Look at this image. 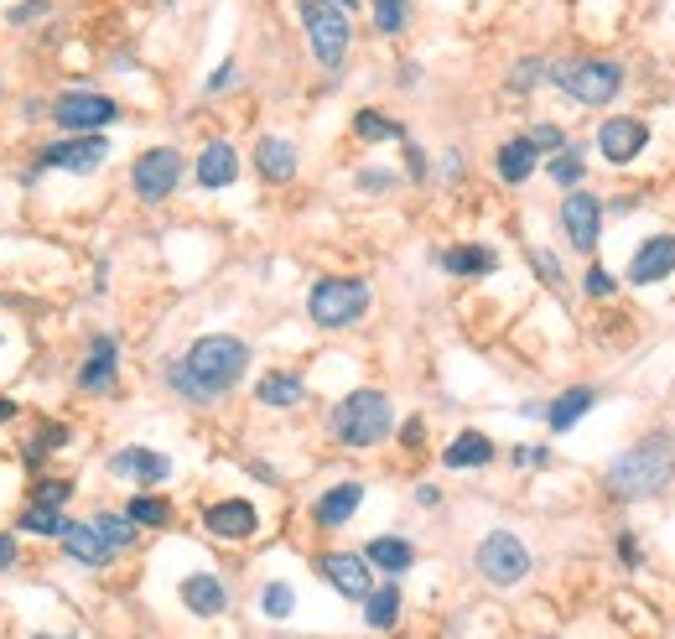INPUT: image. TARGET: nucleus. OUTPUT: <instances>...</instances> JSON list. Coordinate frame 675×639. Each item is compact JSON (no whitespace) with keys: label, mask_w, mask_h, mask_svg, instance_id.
Segmentation results:
<instances>
[{"label":"nucleus","mask_w":675,"mask_h":639,"mask_svg":"<svg viewBox=\"0 0 675 639\" xmlns=\"http://www.w3.org/2000/svg\"><path fill=\"white\" fill-rule=\"evenodd\" d=\"M244 364H250V343L234 339V333H208L198 339L178 364H172V390L187 400H214L224 390H234L239 375H244Z\"/></svg>","instance_id":"nucleus-1"},{"label":"nucleus","mask_w":675,"mask_h":639,"mask_svg":"<svg viewBox=\"0 0 675 639\" xmlns=\"http://www.w3.org/2000/svg\"><path fill=\"white\" fill-rule=\"evenodd\" d=\"M396 432V406L385 390H354L333 406V437L343 447H375Z\"/></svg>","instance_id":"nucleus-2"},{"label":"nucleus","mask_w":675,"mask_h":639,"mask_svg":"<svg viewBox=\"0 0 675 639\" xmlns=\"http://www.w3.org/2000/svg\"><path fill=\"white\" fill-rule=\"evenodd\" d=\"M608 483H614V494H623V500L660 494V489L671 483V442H665V437H644L639 447H629V453L614 463Z\"/></svg>","instance_id":"nucleus-3"},{"label":"nucleus","mask_w":675,"mask_h":639,"mask_svg":"<svg viewBox=\"0 0 675 639\" xmlns=\"http://www.w3.org/2000/svg\"><path fill=\"white\" fill-rule=\"evenodd\" d=\"M301 26H307V42H312V58L322 68H343L348 47H354L348 11L333 5V0H301Z\"/></svg>","instance_id":"nucleus-4"},{"label":"nucleus","mask_w":675,"mask_h":639,"mask_svg":"<svg viewBox=\"0 0 675 639\" xmlns=\"http://www.w3.org/2000/svg\"><path fill=\"white\" fill-rule=\"evenodd\" d=\"M369 312V286L364 281H348V276H328L307 292V318L318 328H348Z\"/></svg>","instance_id":"nucleus-5"},{"label":"nucleus","mask_w":675,"mask_h":639,"mask_svg":"<svg viewBox=\"0 0 675 639\" xmlns=\"http://www.w3.org/2000/svg\"><path fill=\"white\" fill-rule=\"evenodd\" d=\"M119 121V104L100 89H68L53 100V125H58L62 136H94L104 125Z\"/></svg>","instance_id":"nucleus-6"},{"label":"nucleus","mask_w":675,"mask_h":639,"mask_svg":"<svg viewBox=\"0 0 675 639\" xmlns=\"http://www.w3.org/2000/svg\"><path fill=\"white\" fill-rule=\"evenodd\" d=\"M104 161H110V140L94 130V136H58L53 146H42L37 167L26 172V182L37 178V172H73V178H89V172H100Z\"/></svg>","instance_id":"nucleus-7"},{"label":"nucleus","mask_w":675,"mask_h":639,"mask_svg":"<svg viewBox=\"0 0 675 639\" xmlns=\"http://www.w3.org/2000/svg\"><path fill=\"white\" fill-rule=\"evenodd\" d=\"M557 89L576 104H608L618 89H623V68L608 58L567 62V68H557Z\"/></svg>","instance_id":"nucleus-8"},{"label":"nucleus","mask_w":675,"mask_h":639,"mask_svg":"<svg viewBox=\"0 0 675 639\" xmlns=\"http://www.w3.org/2000/svg\"><path fill=\"white\" fill-rule=\"evenodd\" d=\"M178 182H182V151H172V146H151V151H140L136 167H130V187H136L140 203L172 198Z\"/></svg>","instance_id":"nucleus-9"},{"label":"nucleus","mask_w":675,"mask_h":639,"mask_svg":"<svg viewBox=\"0 0 675 639\" xmlns=\"http://www.w3.org/2000/svg\"><path fill=\"white\" fill-rule=\"evenodd\" d=\"M478 572H483L489 582H499V587L525 582V572H530V551H525V540L510 536V530H494V536L478 546Z\"/></svg>","instance_id":"nucleus-10"},{"label":"nucleus","mask_w":675,"mask_h":639,"mask_svg":"<svg viewBox=\"0 0 675 639\" xmlns=\"http://www.w3.org/2000/svg\"><path fill=\"white\" fill-rule=\"evenodd\" d=\"M644 140H650V130H644V121H634V115H614V121L597 125V151L614 161V167L634 161L639 151H644Z\"/></svg>","instance_id":"nucleus-11"},{"label":"nucleus","mask_w":675,"mask_h":639,"mask_svg":"<svg viewBox=\"0 0 675 639\" xmlns=\"http://www.w3.org/2000/svg\"><path fill=\"white\" fill-rule=\"evenodd\" d=\"M597 224H603V203L593 193H567L561 203V229H567V240L576 250H593L597 244Z\"/></svg>","instance_id":"nucleus-12"},{"label":"nucleus","mask_w":675,"mask_h":639,"mask_svg":"<svg viewBox=\"0 0 675 639\" xmlns=\"http://www.w3.org/2000/svg\"><path fill=\"white\" fill-rule=\"evenodd\" d=\"M58 540H62V551L73 561H83V567H110V561H115V546H110L94 525H83V520H62Z\"/></svg>","instance_id":"nucleus-13"},{"label":"nucleus","mask_w":675,"mask_h":639,"mask_svg":"<svg viewBox=\"0 0 675 639\" xmlns=\"http://www.w3.org/2000/svg\"><path fill=\"white\" fill-rule=\"evenodd\" d=\"M115 375H119V343L110 333H100V339L89 343V360L79 369V390L83 396H100V390L115 385Z\"/></svg>","instance_id":"nucleus-14"},{"label":"nucleus","mask_w":675,"mask_h":639,"mask_svg":"<svg viewBox=\"0 0 675 639\" xmlns=\"http://www.w3.org/2000/svg\"><path fill=\"white\" fill-rule=\"evenodd\" d=\"M203 525H208L219 540H244V536H255L260 515H255V504L250 500H219V504L203 510Z\"/></svg>","instance_id":"nucleus-15"},{"label":"nucleus","mask_w":675,"mask_h":639,"mask_svg":"<svg viewBox=\"0 0 675 639\" xmlns=\"http://www.w3.org/2000/svg\"><path fill=\"white\" fill-rule=\"evenodd\" d=\"M322 578L333 582L343 598H369V587H375L369 582V561L354 557V551H328L322 557Z\"/></svg>","instance_id":"nucleus-16"},{"label":"nucleus","mask_w":675,"mask_h":639,"mask_svg":"<svg viewBox=\"0 0 675 639\" xmlns=\"http://www.w3.org/2000/svg\"><path fill=\"white\" fill-rule=\"evenodd\" d=\"M110 473L136 479V483H161L167 473H172V458L157 453V447H119L115 458H110Z\"/></svg>","instance_id":"nucleus-17"},{"label":"nucleus","mask_w":675,"mask_h":639,"mask_svg":"<svg viewBox=\"0 0 675 639\" xmlns=\"http://www.w3.org/2000/svg\"><path fill=\"white\" fill-rule=\"evenodd\" d=\"M675 271V235H655V240L639 244L634 265H629V281L634 286H650V281H665Z\"/></svg>","instance_id":"nucleus-18"},{"label":"nucleus","mask_w":675,"mask_h":639,"mask_svg":"<svg viewBox=\"0 0 675 639\" xmlns=\"http://www.w3.org/2000/svg\"><path fill=\"white\" fill-rule=\"evenodd\" d=\"M193 172H198L203 187H229V182L239 178V151L229 140H208L198 151V167H193Z\"/></svg>","instance_id":"nucleus-19"},{"label":"nucleus","mask_w":675,"mask_h":639,"mask_svg":"<svg viewBox=\"0 0 675 639\" xmlns=\"http://www.w3.org/2000/svg\"><path fill=\"white\" fill-rule=\"evenodd\" d=\"M255 167L265 182H291V172H297V146L281 136H265L255 146Z\"/></svg>","instance_id":"nucleus-20"},{"label":"nucleus","mask_w":675,"mask_h":639,"mask_svg":"<svg viewBox=\"0 0 675 639\" xmlns=\"http://www.w3.org/2000/svg\"><path fill=\"white\" fill-rule=\"evenodd\" d=\"M182 603H187L193 614H203V619H214V614H224L229 593H224V582L214 578V572H193V578L182 582Z\"/></svg>","instance_id":"nucleus-21"},{"label":"nucleus","mask_w":675,"mask_h":639,"mask_svg":"<svg viewBox=\"0 0 675 639\" xmlns=\"http://www.w3.org/2000/svg\"><path fill=\"white\" fill-rule=\"evenodd\" d=\"M447 468H483V463H494V442L483 437V432H457L447 442V453H442Z\"/></svg>","instance_id":"nucleus-22"},{"label":"nucleus","mask_w":675,"mask_h":639,"mask_svg":"<svg viewBox=\"0 0 675 639\" xmlns=\"http://www.w3.org/2000/svg\"><path fill=\"white\" fill-rule=\"evenodd\" d=\"M364 504V483H338V489H328L318 500V520L333 530V525H343V520H354V510Z\"/></svg>","instance_id":"nucleus-23"},{"label":"nucleus","mask_w":675,"mask_h":639,"mask_svg":"<svg viewBox=\"0 0 675 639\" xmlns=\"http://www.w3.org/2000/svg\"><path fill=\"white\" fill-rule=\"evenodd\" d=\"M536 161H540V151L525 136L504 140V146H499V178H504V182H525L530 172H536Z\"/></svg>","instance_id":"nucleus-24"},{"label":"nucleus","mask_w":675,"mask_h":639,"mask_svg":"<svg viewBox=\"0 0 675 639\" xmlns=\"http://www.w3.org/2000/svg\"><path fill=\"white\" fill-rule=\"evenodd\" d=\"M442 265H447L453 276H489V271L499 265V255L489 250V244H457V250L442 255Z\"/></svg>","instance_id":"nucleus-25"},{"label":"nucleus","mask_w":675,"mask_h":639,"mask_svg":"<svg viewBox=\"0 0 675 639\" xmlns=\"http://www.w3.org/2000/svg\"><path fill=\"white\" fill-rule=\"evenodd\" d=\"M593 390H587V385H582V390H567V396H557L551 400V411H546V421H551V432H572L576 421L587 417V411H593Z\"/></svg>","instance_id":"nucleus-26"},{"label":"nucleus","mask_w":675,"mask_h":639,"mask_svg":"<svg viewBox=\"0 0 675 639\" xmlns=\"http://www.w3.org/2000/svg\"><path fill=\"white\" fill-rule=\"evenodd\" d=\"M364 561H369V567H385V572L396 578V572H405V567L416 561V551H411V540H400V536H379V540H369Z\"/></svg>","instance_id":"nucleus-27"},{"label":"nucleus","mask_w":675,"mask_h":639,"mask_svg":"<svg viewBox=\"0 0 675 639\" xmlns=\"http://www.w3.org/2000/svg\"><path fill=\"white\" fill-rule=\"evenodd\" d=\"M396 619H400V587L396 582L369 587V598H364V624H369V629H390Z\"/></svg>","instance_id":"nucleus-28"},{"label":"nucleus","mask_w":675,"mask_h":639,"mask_svg":"<svg viewBox=\"0 0 675 639\" xmlns=\"http://www.w3.org/2000/svg\"><path fill=\"white\" fill-rule=\"evenodd\" d=\"M255 396H260V406H301L307 385H301L297 375H265Z\"/></svg>","instance_id":"nucleus-29"},{"label":"nucleus","mask_w":675,"mask_h":639,"mask_svg":"<svg viewBox=\"0 0 675 639\" xmlns=\"http://www.w3.org/2000/svg\"><path fill=\"white\" fill-rule=\"evenodd\" d=\"M354 136L358 140H405V125L379 115V110H358L354 115Z\"/></svg>","instance_id":"nucleus-30"},{"label":"nucleus","mask_w":675,"mask_h":639,"mask_svg":"<svg viewBox=\"0 0 675 639\" xmlns=\"http://www.w3.org/2000/svg\"><path fill=\"white\" fill-rule=\"evenodd\" d=\"M125 515L136 520V525H151V530H161V525H172V504H167V500H157V494H146V489H140L136 500L125 504Z\"/></svg>","instance_id":"nucleus-31"},{"label":"nucleus","mask_w":675,"mask_h":639,"mask_svg":"<svg viewBox=\"0 0 675 639\" xmlns=\"http://www.w3.org/2000/svg\"><path fill=\"white\" fill-rule=\"evenodd\" d=\"M89 525H94V530H100L115 551H130V546H136V520H130V515H110V510H104V515H94Z\"/></svg>","instance_id":"nucleus-32"},{"label":"nucleus","mask_w":675,"mask_h":639,"mask_svg":"<svg viewBox=\"0 0 675 639\" xmlns=\"http://www.w3.org/2000/svg\"><path fill=\"white\" fill-rule=\"evenodd\" d=\"M21 530L58 536V530H62V510H58V504H32V510H21Z\"/></svg>","instance_id":"nucleus-33"},{"label":"nucleus","mask_w":675,"mask_h":639,"mask_svg":"<svg viewBox=\"0 0 675 639\" xmlns=\"http://www.w3.org/2000/svg\"><path fill=\"white\" fill-rule=\"evenodd\" d=\"M546 172H551V178H557L561 187H576L587 167H582V151H576V146H561L557 157H551V167H546Z\"/></svg>","instance_id":"nucleus-34"},{"label":"nucleus","mask_w":675,"mask_h":639,"mask_svg":"<svg viewBox=\"0 0 675 639\" xmlns=\"http://www.w3.org/2000/svg\"><path fill=\"white\" fill-rule=\"evenodd\" d=\"M53 11H58V0H21V5H5V26H32Z\"/></svg>","instance_id":"nucleus-35"},{"label":"nucleus","mask_w":675,"mask_h":639,"mask_svg":"<svg viewBox=\"0 0 675 639\" xmlns=\"http://www.w3.org/2000/svg\"><path fill=\"white\" fill-rule=\"evenodd\" d=\"M260 608H265V614H271V619H286V614H291V608H297V593H291V587H286V582H271V587H265V593H260Z\"/></svg>","instance_id":"nucleus-36"},{"label":"nucleus","mask_w":675,"mask_h":639,"mask_svg":"<svg viewBox=\"0 0 675 639\" xmlns=\"http://www.w3.org/2000/svg\"><path fill=\"white\" fill-rule=\"evenodd\" d=\"M375 26L379 32H405V0H375Z\"/></svg>","instance_id":"nucleus-37"},{"label":"nucleus","mask_w":675,"mask_h":639,"mask_svg":"<svg viewBox=\"0 0 675 639\" xmlns=\"http://www.w3.org/2000/svg\"><path fill=\"white\" fill-rule=\"evenodd\" d=\"M32 500H37V504H58V510H62V504L73 500V483H68V479H37Z\"/></svg>","instance_id":"nucleus-38"},{"label":"nucleus","mask_w":675,"mask_h":639,"mask_svg":"<svg viewBox=\"0 0 675 639\" xmlns=\"http://www.w3.org/2000/svg\"><path fill=\"white\" fill-rule=\"evenodd\" d=\"M62 442H68V426H42L37 437H32V447H26V463L37 468L42 453H47V447H62Z\"/></svg>","instance_id":"nucleus-39"},{"label":"nucleus","mask_w":675,"mask_h":639,"mask_svg":"<svg viewBox=\"0 0 675 639\" xmlns=\"http://www.w3.org/2000/svg\"><path fill=\"white\" fill-rule=\"evenodd\" d=\"M530 146H536V151H561V146H567V136H561L557 125H536V130H530Z\"/></svg>","instance_id":"nucleus-40"},{"label":"nucleus","mask_w":675,"mask_h":639,"mask_svg":"<svg viewBox=\"0 0 675 639\" xmlns=\"http://www.w3.org/2000/svg\"><path fill=\"white\" fill-rule=\"evenodd\" d=\"M614 292H618L614 276H608V271H597V265H593V271H587V297H614Z\"/></svg>","instance_id":"nucleus-41"},{"label":"nucleus","mask_w":675,"mask_h":639,"mask_svg":"<svg viewBox=\"0 0 675 639\" xmlns=\"http://www.w3.org/2000/svg\"><path fill=\"white\" fill-rule=\"evenodd\" d=\"M234 79H239V62H224V68L203 83V89H208V94H224V89H234Z\"/></svg>","instance_id":"nucleus-42"},{"label":"nucleus","mask_w":675,"mask_h":639,"mask_svg":"<svg viewBox=\"0 0 675 639\" xmlns=\"http://www.w3.org/2000/svg\"><path fill=\"white\" fill-rule=\"evenodd\" d=\"M515 463H519V468H546V463H551V453H546V447H515Z\"/></svg>","instance_id":"nucleus-43"},{"label":"nucleus","mask_w":675,"mask_h":639,"mask_svg":"<svg viewBox=\"0 0 675 639\" xmlns=\"http://www.w3.org/2000/svg\"><path fill=\"white\" fill-rule=\"evenodd\" d=\"M540 73H546V62H519L515 73H510V79H515V89H536L530 79H540Z\"/></svg>","instance_id":"nucleus-44"},{"label":"nucleus","mask_w":675,"mask_h":639,"mask_svg":"<svg viewBox=\"0 0 675 639\" xmlns=\"http://www.w3.org/2000/svg\"><path fill=\"white\" fill-rule=\"evenodd\" d=\"M536 265H540V276L551 281V286H561V271H557V260L546 255V250H536Z\"/></svg>","instance_id":"nucleus-45"},{"label":"nucleus","mask_w":675,"mask_h":639,"mask_svg":"<svg viewBox=\"0 0 675 639\" xmlns=\"http://www.w3.org/2000/svg\"><path fill=\"white\" fill-rule=\"evenodd\" d=\"M5 567H16V540L11 536H0V572H5Z\"/></svg>","instance_id":"nucleus-46"},{"label":"nucleus","mask_w":675,"mask_h":639,"mask_svg":"<svg viewBox=\"0 0 675 639\" xmlns=\"http://www.w3.org/2000/svg\"><path fill=\"white\" fill-rule=\"evenodd\" d=\"M400 442H405V447H416V442H421V421H405V426H400Z\"/></svg>","instance_id":"nucleus-47"},{"label":"nucleus","mask_w":675,"mask_h":639,"mask_svg":"<svg viewBox=\"0 0 675 639\" xmlns=\"http://www.w3.org/2000/svg\"><path fill=\"white\" fill-rule=\"evenodd\" d=\"M416 500L426 504V510H437V504H442V494H437V489H432V483H421V489H416Z\"/></svg>","instance_id":"nucleus-48"},{"label":"nucleus","mask_w":675,"mask_h":639,"mask_svg":"<svg viewBox=\"0 0 675 639\" xmlns=\"http://www.w3.org/2000/svg\"><path fill=\"white\" fill-rule=\"evenodd\" d=\"M21 417V411H16V400H11V396H0V426H5V421H16Z\"/></svg>","instance_id":"nucleus-49"},{"label":"nucleus","mask_w":675,"mask_h":639,"mask_svg":"<svg viewBox=\"0 0 675 639\" xmlns=\"http://www.w3.org/2000/svg\"><path fill=\"white\" fill-rule=\"evenodd\" d=\"M0 94H5V83H0Z\"/></svg>","instance_id":"nucleus-50"},{"label":"nucleus","mask_w":675,"mask_h":639,"mask_svg":"<svg viewBox=\"0 0 675 639\" xmlns=\"http://www.w3.org/2000/svg\"><path fill=\"white\" fill-rule=\"evenodd\" d=\"M42 639H53V635H42Z\"/></svg>","instance_id":"nucleus-51"}]
</instances>
